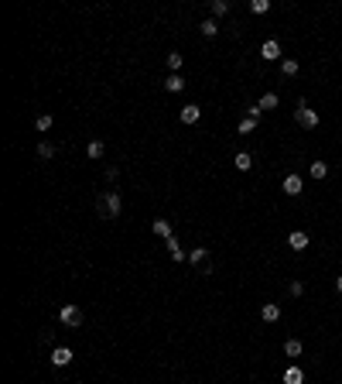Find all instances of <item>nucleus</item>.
Instances as JSON below:
<instances>
[{
  "mask_svg": "<svg viewBox=\"0 0 342 384\" xmlns=\"http://www.w3.org/2000/svg\"><path fill=\"white\" fill-rule=\"evenodd\" d=\"M294 117H298V124H301L305 131H311V127H318V113H315V110H308V103H305V100L298 103V113H294Z\"/></svg>",
  "mask_w": 342,
  "mask_h": 384,
  "instance_id": "nucleus-1",
  "label": "nucleus"
},
{
  "mask_svg": "<svg viewBox=\"0 0 342 384\" xmlns=\"http://www.w3.org/2000/svg\"><path fill=\"white\" fill-rule=\"evenodd\" d=\"M96 206H99V213H103V206H106V216H120V209H124V199H120L117 192H106V199H99Z\"/></svg>",
  "mask_w": 342,
  "mask_h": 384,
  "instance_id": "nucleus-2",
  "label": "nucleus"
},
{
  "mask_svg": "<svg viewBox=\"0 0 342 384\" xmlns=\"http://www.w3.org/2000/svg\"><path fill=\"white\" fill-rule=\"evenodd\" d=\"M59 319H62L65 326H72V329H75V326L82 322V312H79V306H62V312H59Z\"/></svg>",
  "mask_w": 342,
  "mask_h": 384,
  "instance_id": "nucleus-3",
  "label": "nucleus"
},
{
  "mask_svg": "<svg viewBox=\"0 0 342 384\" xmlns=\"http://www.w3.org/2000/svg\"><path fill=\"white\" fill-rule=\"evenodd\" d=\"M52 364H55V367L72 364V350H68V347H55V350H52Z\"/></svg>",
  "mask_w": 342,
  "mask_h": 384,
  "instance_id": "nucleus-4",
  "label": "nucleus"
},
{
  "mask_svg": "<svg viewBox=\"0 0 342 384\" xmlns=\"http://www.w3.org/2000/svg\"><path fill=\"white\" fill-rule=\"evenodd\" d=\"M260 55H264V59H267V62H277V59H280V45H277V41H264V48H260Z\"/></svg>",
  "mask_w": 342,
  "mask_h": 384,
  "instance_id": "nucleus-5",
  "label": "nucleus"
},
{
  "mask_svg": "<svg viewBox=\"0 0 342 384\" xmlns=\"http://www.w3.org/2000/svg\"><path fill=\"white\" fill-rule=\"evenodd\" d=\"M287 247H294V250H305V247H308V233H305V230H294L291 237H287Z\"/></svg>",
  "mask_w": 342,
  "mask_h": 384,
  "instance_id": "nucleus-6",
  "label": "nucleus"
},
{
  "mask_svg": "<svg viewBox=\"0 0 342 384\" xmlns=\"http://www.w3.org/2000/svg\"><path fill=\"white\" fill-rule=\"evenodd\" d=\"M178 117H182V124H195V120H199V117H202V110H199V106H195V103H188V106H185V110H182V113H178Z\"/></svg>",
  "mask_w": 342,
  "mask_h": 384,
  "instance_id": "nucleus-7",
  "label": "nucleus"
},
{
  "mask_svg": "<svg viewBox=\"0 0 342 384\" xmlns=\"http://www.w3.org/2000/svg\"><path fill=\"white\" fill-rule=\"evenodd\" d=\"M164 89H168V93H182V89H185V79L178 76V72H171V76L164 79Z\"/></svg>",
  "mask_w": 342,
  "mask_h": 384,
  "instance_id": "nucleus-8",
  "label": "nucleus"
},
{
  "mask_svg": "<svg viewBox=\"0 0 342 384\" xmlns=\"http://www.w3.org/2000/svg\"><path fill=\"white\" fill-rule=\"evenodd\" d=\"M260 319H264V322H277V319H280V309L274 306V302H267V306L260 309Z\"/></svg>",
  "mask_w": 342,
  "mask_h": 384,
  "instance_id": "nucleus-9",
  "label": "nucleus"
},
{
  "mask_svg": "<svg viewBox=\"0 0 342 384\" xmlns=\"http://www.w3.org/2000/svg\"><path fill=\"white\" fill-rule=\"evenodd\" d=\"M284 384H305L301 367H287V371H284Z\"/></svg>",
  "mask_w": 342,
  "mask_h": 384,
  "instance_id": "nucleus-10",
  "label": "nucleus"
},
{
  "mask_svg": "<svg viewBox=\"0 0 342 384\" xmlns=\"http://www.w3.org/2000/svg\"><path fill=\"white\" fill-rule=\"evenodd\" d=\"M284 192H287V196H298V192H301V178H298V175H287V178H284Z\"/></svg>",
  "mask_w": 342,
  "mask_h": 384,
  "instance_id": "nucleus-11",
  "label": "nucleus"
},
{
  "mask_svg": "<svg viewBox=\"0 0 342 384\" xmlns=\"http://www.w3.org/2000/svg\"><path fill=\"white\" fill-rule=\"evenodd\" d=\"M233 165H236L240 172H250V168H253V158H250V154H247V151H240V154H236V158H233Z\"/></svg>",
  "mask_w": 342,
  "mask_h": 384,
  "instance_id": "nucleus-12",
  "label": "nucleus"
},
{
  "mask_svg": "<svg viewBox=\"0 0 342 384\" xmlns=\"http://www.w3.org/2000/svg\"><path fill=\"white\" fill-rule=\"evenodd\" d=\"M151 230L157 233V237H164V240H168V237H175L171 227H168V220H154V223H151Z\"/></svg>",
  "mask_w": 342,
  "mask_h": 384,
  "instance_id": "nucleus-13",
  "label": "nucleus"
},
{
  "mask_svg": "<svg viewBox=\"0 0 342 384\" xmlns=\"http://www.w3.org/2000/svg\"><path fill=\"white\" fill-rule=\"evenodd\" d=\"M199 31H202L205 38H216V35H219V24L209 17V21H202V24H199Z\"/></svg>",
  "mask_w": 342,
  "mask_h": 384,
  "instance_id": "nucleus-14",
  "label": "nucleus"
},
{
  "mask_svg": "<svg viewBox=\"0 0 342 384\" xmlns=\"http://www.w3.org/2000/svg\"><path fill=\"white\" fill-rule=\"evenodd\" d=\"M284 353H287V357H298V353H301V340H294V336L284 340Z\"/></svg>",
  "mask_w": 342,
  "mask_h": 384,
  "instance_id": "nucleus-15",
  "label": "nucleus"
},
{
  "mask_svg": "<svg viewBox=\"0 0 342 384\" xmlns=\"http://www.w3.org/2000/svg\"><path fill=\"white\" fill-rule=\"evenodd\" d=\"M188 261H192V264H205V261H209V250H205V247H195V250L188 254Z\"/></svg>",
  "mask_w": 342,
  "mask_h": 384,
  "instance_id": "nucleus-16",
  "label": "nucleus"
},
{
  "mask_svg": "<svg viewBox=\"0 0 342 384\" xmlns=\"http://www.w3.org/2000/svg\"><path fill=\"white\" fill-rule=\"evenodd\" d=\"M52 124H55V117H52V113H41V117L34 120V127H38V131H52Z\"/></svg>",
  "mask_w": 342,
  "mask_h": 384,
  "instance_id": "nucleus-17",
  "label": "nucleus"
},
{
  "mask_svg": "<svg viewBox=\"0 0 342 384\" xmlns=\"http://www.w3.org/2000/svg\"><path fill=\"white\" fill-rule=\"evenodd\" d=\"M308 172H311V178H325V175H329V165H325V161H315Z\"/></svg>",
  "mask_w": 342,
  "mask_h": 384,
  "instance_id": "nucleus-18",
  "label": "nucleus"
},
{
  "mask_svg": "<svg viewBox=\"0 0 342 384\" xmlns=\"http://www.w3.org/2000/svg\"><path fill=\"white\" fill-rule=\"evenodd\" d=\"M277 103H280V100H277V93H267V96L260 100V110H277Z\"/></svg>",
  "mask_w": 342,
  "mask_h": 384,
  "instance_id": "nucleus-19",
  "label": "nucleus"
},
{
  "mask_svg": "<svg viewBox=\"0 0 342 384\" xmlns=\"http://www.w3.org/2000/svg\"><path fill=\"white\" fill-rule=\"evenodd\" d=\"M182 62H185V59H182L178 52H168V69H171V72H178V69H182Z\"/></svg>",
  "mask_w": 342,
  "mask_h": 384,
  "instance_id": "nucleus-20",
  "label": "nucleus"
},
{
  "mask_svg": "<svg viewBox=\"0 0 342 384\" xmlns=\"http://www.w3.org/2000/svg\"><path fill=\"white\" fill-rule=\"evenodd\" d=\"M280 72H284V76H298V62H294V59H284V62H280Z\"/></svg>",
  "mask_w": 342,
  "mask_h": 384,
  "instance_id": "nucleus-21",
  "label": "nucleus"
},
{
  "mask_svg": "<svg viewBox=\"0 0 342 384\" xmlns=\"http://www.w3.org/2000/svg\"><path fill=\"white\" fill-rule=\"evenodd\" d=\"M86 154H89V158H103V141H89Z\"/></svg>",
  "mask_w": 342,
  "mask_h": 384,
  "instance_id": "nucleus-22",
  "label": "nucleus"
},
{
  "mask_svg": "<svg viewBox=\"0 0 342 384\" xmlns=\"http://www.w3.org/2000/svg\"><path fill=\"white\" fill-rule=\"evenodd\" d=\"M250 10H253V14H267V10H271V0H253Z\"/></svg>",
  "mask_w": 342,
  "mask_h": 384,
  "instance_id": "nucleus-23",
  "label": "nucleus"
},
{
  "mask_svg": "<svg viewBox=\"0 0 342 384\" xmlns=\"http://www.w3.org/2000/svg\"><path fill=\"white\" fill-rule=\"evenodd\" d=\"M226 10H229V3H226V0H212V17H222Z\"/></svg>",
  "mask_w": 342,
  "mask_h": 384,
  "instance_id": "nucleus-24",
  "label": "nucleus"
},
{
  "mask_svg": "<svg viewBox=\"0 0 342 384\" xmlns=\"http://www.w3.org/2000/svg\"><path fill=\"white\" fill-rule=\"evenodd\" d=\"M253 127H257V120H253V117H243V120H240V134H250Z\"/></svg>",
  "mask_w": 342,
  "mask_h": 384,
  "instance_id": "nucleus-25",
  "label": "nucleus"
},
{
  "mask_svg": "<svg viewBox=\"0 0 342 384\" xmlns=\"http://www.w3.org/2000/svg\"><path fill=\"white\" fill-rule=\"evenodd\" d=\"M38 154H41V158H52V154H55V148H52L48 141H41V144H38Z\"/></svg>",
  "mask_w": 342,
  "mask_h": 384,
  "instance_id": "nucleus-26",
  "label": "nucleus"
},
{
  "mask_svg": "<svg viewBox=\"0 0 342 384\" xmlns=\"http://www.w3.org/2000/svg\"><path fill=\"white\" fill-rule=\"evenodd\" d=\"M291 295H294V299L305 295V285H301V281H291Z\"/></svg>",
  "mask_w": 342,
  "mask_h": 384,
  "instance_id": "nucleus-27",
  "label": "nucleus"
},
{
  "mask_svg": "<svg viewBox=\"0 0 342 384\" xmlns=\"http://www.w3.org/2000/svg\"><path fill=\"white\" fill-rule=\"evenodd\" d=\"M336 288H339V292H342V275H339V278H336Z\"/></svg>",
  "mask_w": 342,
  "mask_h": 384,
  "instance_id": "nucleus-28",
  "label": "nucleus"
}]
</instances>
